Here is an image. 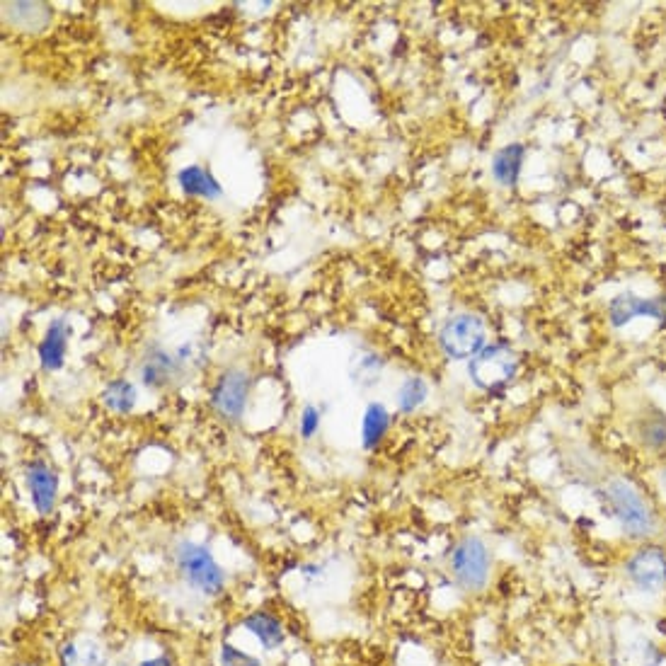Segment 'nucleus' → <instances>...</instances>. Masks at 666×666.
<instances>
[{"instance_id": "21", "label": "nucleus", "mask_w": 666, "mask_h": 666, "mask_svg": "<svg viewBox=\"0 0 666 666\" xmlns=\"http://www.w3.org/2000/svg\"><path fill=\"white\" fill-rule=\"evenodd\" d=\"M221 666H262V662L226 642V645H221Z\"/></svg>"}, {"instance_id": "10", "label": "nucleus", "mask_w": 666, "mask_h": 666, "mask_svg": "<svg viewBox=\"0 0 666 666\" xmlns=\"http://www.w3.org/2000/svg\"><path fill=\"white\" fill-rule=\"evenodd\" d=\"M68 335H71V325H68L66 318L51 320L37 349L39 361L47 371H59L63 366L68 352Z\"/></svg>"}, {"instance_id": "1", "label": "nucleus", "mask_w": 666, "mask_h": 666, "mask_svg": "<svg viewBox=\"0 0 666 666\" xmlns=\"http://www.w3.org/2000/svg\"><path fill=\"white\" fill-rule=\"evenodd\" d=\"M604 499L620 528L630 538H650L657 531V516H654L652 507L628 480H608L604 485Z\"/></svg>"}, {"instance_id": "7", "label": "nucleus", "mask_w": 666, "mask_h": 666, "mask_svg": "<svg viewBox=\"0 0 666 666\" xmlns=\"http://www.w3.org/2000/svg\"><path fill=\"white\" fill-rule=\"evenodd\" d=\"M248 393H250L248 373L240 369H231L218 378L214 393H211V400H214L218 415L235 422V419L243 417L245 403H248Z\"/></svg>"}, {"instance_id": "4", "label": "nucleus", "mask_w": 666, "mask_h": 666, "mask_svg": "<svg viewBox=\"0 0 666 666\" xmlns=\"http://www.w3.org/2000/svg\"><path fill=\"white\" fill-rule=\"evenodd\" d=\"M519 369V357L507 344H490L475 359H470V381L482 390H495L509 383Z\"/></svg>"}, {"instance_id": "6", "label": "nucleus", "mask_w": 666, "mask_h": 666, "mask_svg": "<svg viewBox=\"0 0 666 666\" xmlns=\"http://www.w3.org/2000/svg\"><path fill=\"white\" fill-rule=\"evenodd\" d=\"M630 584L645 594H659L666 587V555L659 548H645L635 553L625 565Z\"/></svg>"}, {"instance_id": "8", "label": "nucleus", "mask_w": 666, "mask_h": 666, "mask_svg": "<svg viewBox=\"0 0 666 666\" xmlns=\"http://www.w3.org/2000/svg\"><path fill=\"white\" fill-rule=\"evenodd\" d=\"M27 490H30L32 504L39 514H51L56 507V492H59V480L54 470L47 463L34 461L25 470Z\"/></svg>"}, {"instance_id": "12", "label": "nucleus", "mask_w": 666, "mask_h": 666, "mask_svg": "<svg viewBox=\"0 0 666 666\" xmlns=\"http://www.w3.org/2000/svg\"><path fill=\"white\" fill-rule=\"evenodd\" d=\"M524 158H526V148L521 143H509V146L499 148L492 158V175L499 185L504 187H514L519 182L521 168H524Z\"/></svg>"}, {"instance_id": "24", "label": "nucleus", "mask_w": 666, "mask_h": 666, "mask_svg": "<svg viewBox=\"0 0 666 666\" xmlns=\"http://www.w3.org/2000/svg\"><path fill=\"white\" fill-rule=\"evenodd\" d=\"M662 487H664V492H666V470H664V475H662Z\"/></svg>"}, {"instance_id": "11", "label": "nucleus", "mask_w": 666, "mask_h": 666, "mask_svg": "<svg viewBox=\"0 0 666 666\" xmlns=\"http://www.w3.org/2000/svg\"><path fill=\"white\" fill-rule=\"evenodd\" d=\"M61 666H107V652L93 637H78L61 647Z\"/></svg>"}, {"instance_id": "13", "label": "nucleus", "mask_w": 666, "mask_h": 666, "mask_svg": "<svg viewBox=\"0 0 666 666\" xmlns=\"http://www.w3.org/2000/svg\"><path fill=\"white\" fill-rule=\"evenodd\" d=\"M182 192L189 197H202V199H218L223 194L221 185L216 182V177L209 170L199 168V165H189V168L180 170L177 175Z\"/></svg>"}, {"instance_id": "18", "label": "nucleus", "mask_w": 666, "mask_h": 666, "mask_svg": "<svg viewBox=\"0 0 666 666\" xmlns=\"http://www.w3.org/2000/svg\"><path fill=\"white\" fill-rule=\"evenodd\" d=\"M427 395H429L427 381L419 376H410L398 390V407L403 412H415L417 407L424 405Z\"/></svg>"}, {"instance_id": "9", "label": "nucleus", "mask_w": 666, "mask_h": 666, "mask_svg": "<svg viewBox=\"0 0 666 666\" xmlns=\"http://www.w3.org/2000/svg\"><path fill=\"white\" fill-rule=\"evenodd\" d=\"M647 315L654 320H666V296L664 298H637L633 294H623L613 298L611 303V323L623 327L630 320Z\"/></svg>"}, {"instance_id": "20", "label": "nucleus", "mask_w": 666, "mask_h": 666, "mask_svg": "<svg viewBox=\"0 0 666 666\" xmlns=\"http://www.w3.org/2000/svg\"><path fill=\"white\" fill-rule=\"evenodd\" d=\"M378 373H381V361H378L373 354H366L357 361V369H354V381L361 383V386H371V383L378 381Z\"/></svg>"}, {"instance_id": "16", "label": "nucleus", "mask_w": 666, "mask_h": 666, "mask_svg": "<svg viewBox=\"0 0 666 666\" xmlns=\"http://www.w3.org/2000/svg\"><path fill=\"white\" fill-rule=\"evenodd\" d=\"M390 427V415L381 403H371L366 407L364 424H361V439H364L366 449H376L383 441Z\"/></svg>"}, {"instance_id": "5", "label": "nucleus", "mask_w": 666, "mask_h": 666, "mask_svg": "<svg viewBox=\"0 0 666 666\" xmlns=\"http://www.w3.org/2000/svg\"><path fill=\"white\" fill-rule=\"evenodd\" d=\"M487 330L485 323L478 315L461 313L453 315L451 320H446V325L441 327V349L449 354L451 359H475L485 349Z\"/></svg>"}, {"instance_id": "22", "label": "nucleus", "mask_w": 666, "mask_h": 666, "mask_svg": "<svg viewBox=\"0 0 666 666\" xmlns=\"http://www.w3.org/2000/svg\"><path fill=\"white\" fill-rule=\"evenodd\" d=\"M298 429H301L303 439H313V436L318 434V429H320V410H318V407L308 405L306 410H303L301 424H298Z\"/></svg>"}, {"instance_id": "23", "label": "nucleus", "mask_w": 666, "mask_h": 666, "mask_svg": "<svg viewBox=\"0 0 666 666\" xmlns=\"http://www.w3.org/2000/svg\"><path fill=\"white\" fill-rule=\"evenodd\" d=\"M139 666H172V662L168 657H153V659H146V662H141Z\"/></svg>"}, {"instance_id": "3", "label": "nucleus", "mask_w": 666, "mask_h": 666, "mask_svg": "<svg viewBox=\"0 0 666 666\" xmlns=\"http://www.w3.org/2000/svg\"><path fill=\"white\" fill-rule=\"evenodd\" d=\"M175 562L182 577L197 591L206 596H216L223 591L226 577H223V570L218 567L214 555L209 553V548L192 541H182L175 550Z\"/></svg>"}, {"instance_id": "15", "label": "nucleus", "mask_w": 666, "mask_h": 666, "mask_svg": "<svg viewBox=\"0 0 666 666\" xmlns=\"http://www.w3.org/2000/svg\"><path fill=\"white\" fill-rule=\"evenodd\" d=\"M243 625L248 633H252L262 642L264 650H277V647H281V642H284V628H281L279 620L269 616V613H252V616L245 618Z\"/></svg>"}, {"instance_id": "17", "label": "nucleus", "mask_w": 666, "mask_h": 666, "mask_svg": "<svg viewBox=\"0 0 666 666\" xmlns=\"http://www.w3.org/2000/svg\"><path fill=\"white\" fill-rule=\"evenodd\" d=\"M102 403H105L112 412L126 415L136 407V388L129 381L119 378V381L107 383V388L102 390Z\"/></svg>"}, {"instance_id": "2", "label": "nucleus", "mask_w": 666, "mask_h": 666, "mask_svg": "<svg viewBox=\"0 0 666 666\" xmlns=\"http://www.w3.org/2000/svg\"><path fill=\"white\" fill-rule=\"evenodd\" d=\"M451 574L458 587L470 594H478L487 587L492 574V553L487 543L478 536H465L451 550Z\"/></svg>"}, {"instance_id": "14", "label": "nucleus", "mask_w": 666, "mask_h": 666, "mask_svg": "<svg viewBox=\"0 0 666 666\" xmlns=\"http://www.w3.org/2000/svg\"><path fill=\"white\" fill-rule=\"evenodd\" d=\"M177 373V361L165 352H151L141 361V381L148 388H165L170 386Z\"/></svg>"}, {"instance_id": "19", "label": "nucleus", "mask_w": 666, "mask_h": 666, "mask_svg": "<svg viewBox=\"0 0 666 666\" xmlns=\"http://www.w3.org/2000/svg\"><path fill=\"white\" fill-rule=\"evenodd\" d=\"M640 436H642V441H645V446H650V449H664L666 446V419H662V417L647 419V422L642 424Z\"/></svg>"}]
</instances>
